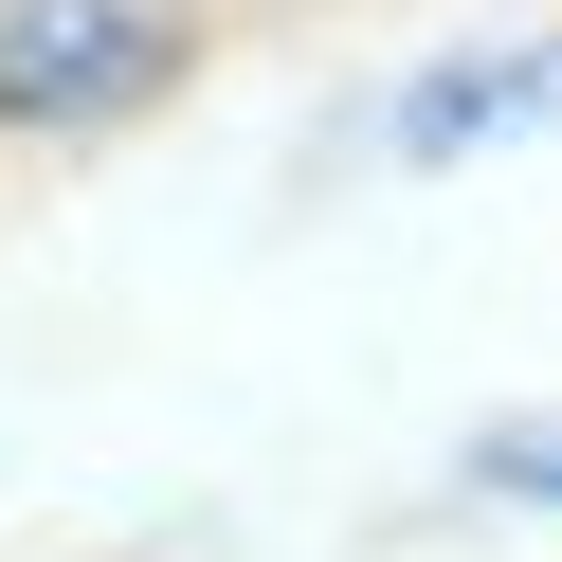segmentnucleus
Segmentation results:
<instances>
[{
	"mask_svg": "<svg viewBox=\"0 0 562 562\" xmlns=\"http://www.w3.org/2000/svg\"><path fill=\"white\" fill-rule=\"evenodd\" d=\"M472 490H508V508H562V417H490V436H472Z\"/></svg>",
	"mask_w": 562,
	"mask_h": 562,
	"instance_id": "3",
	"label": "nucleus"
},
{
	"mask_svg": "<svg viewBox=\"0 0 562 562\" xmlns=\"http://www.w3.org/2000/svg\"><path fill=\"white\" fill-rule=\"evenodd\" d=\"M544 110H562V37H526V55H453V74L400 91V164H472V146H508V127H544Z\"/></svg>",
	"mask_w": 562,
	"mask_h": 562,
	"instance_id": "2",
	"label": "nucleus"
},
{
	"mask_svg": "<svg viewBox=\"0 0 562 562\" xmlns=\"http://www.w3.org/2000/svg\"><path fill=\"white\" fill-rule=\"evenodd\" d=\"M200 55L182 0H0V127H110Z\"/></svg>",
	"mask_w": 562,
	"mask_h": 562,
	"instance_id": "1",
	"label": "nucleus"
}]
</instances>
